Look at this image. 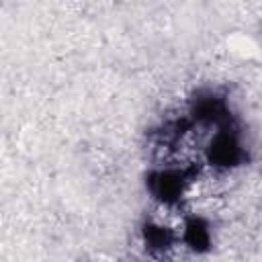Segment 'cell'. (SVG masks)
Segmentation results:
<instances>
[{"label":"cell","instance_id":"cell-2","mask_svg":"<svg viewBox=\"0 0 262 262\" xmlns=\"http://www.w3.org/2000/svg\"><path fill=\"white\" fill-rule=\"evenodd\" d=\"M244 158H246V151L231 129H221L207 147V162L215 168L239 166Z\"/></svg>","mask_w":262,"mask_h":262},{"label":"cell","instance_id":"cell-5","mask_svg":"<svg viewBox=\"0 0 262 262\" xmlns=\"http://www.w3.org/2000/svg\"><path fill=\"white\" fill-rule=\"evenodd\" d=\"M141 235H143L145 248L151 250V252H164V250L172 248V244H174L172 229H168V227H164L160 223H154V221H147L143 225Z\"/></svg>","mask_w":262,"mask_h":262},{"label":"cell","instance_id":"cell-1","mask_svg":"<svg viewBox=\"0 0 262 262\" xmlns=\"http://www.w3.org/2000/svg\"><path fill=\"white\" fill-rule=\"evenodd\" d=\"M192 180V174L190 170H172V168H166V170H154L147 174L145 178V186L149 190V194L164 203V205H176L184 190H186V184Z\"/></svg>","mask_w":262,"mask_h":262},{"label":"cell","instance_id":"cell-3","mask_svg":"<svg viewBox=\"0 0 262 262\" xmlns=\"http://www.w3.org/2000/svg\"><path fill=\"white\" fill-rule=\"evenodd\" d=\"M190 113L201 123H215L219 129H231V113L225 100L215 94H203L194 98Z\"/></svg>","mask_w":262,"mask_h":262},{"label":"cell","instance_id":"cell-4","mask_svg":"<svg viewBox=\"0 0 262 262\" xmlns=\"http://www.w3.org/2000/svg\"><path fill=\"white\" fill-rule=\"evenodd\" d=\"M182 239L184 244L194 250V252H207L211 248V227L203 217H188L184 221V229H182Z\"/></svg>","mask_w":262,"mask_h":262}]
</instances>
